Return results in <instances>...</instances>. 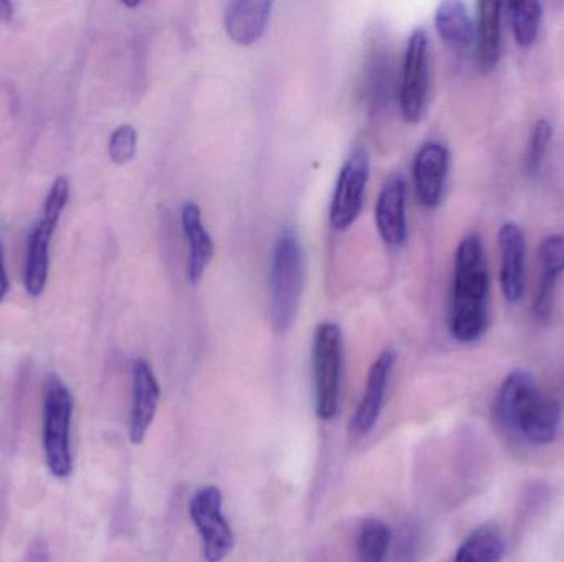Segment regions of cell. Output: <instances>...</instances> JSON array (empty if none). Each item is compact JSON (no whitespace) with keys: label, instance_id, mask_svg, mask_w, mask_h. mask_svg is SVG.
I'll return each instance as SVG.
<instances>
[{"label":"cell","instance_id":"13","mask_svg":"<svg viewBox=\"0 0 564 562\" xmlns=\"http://www.w3.org/2000/svg\"><path fill=\"white\" fill-rule=\"evenodd\" d=\"M500 287L507 302L517 304L525 293V234L517 223L499 230Z\"/></svg>","mask_w":564,"mask_h":562},{"label":"cell","instance_id":"12","mask_svg":"<svg viewBox=\"0 0 564 562\" xmlns=\"http://www.w3.org/2000/svg\"><path fill=\"white\" fill-rule=\"evenodd\" d=\"M451 155L441 142H426L414 157L413 178L417 198L427 208L443 201L449 174Z\"/></svg>","mask_w":564,"mask_h":562},{"label":"cell","instance_id":"24","mask_svg":"<svg viewBox=\"0 0 564 562\" xmlns=\"http://www.w3.org/2000/svg\"><path fill=\"white\" fill-rule=\"evenodd\" d=\"M138 151V132L132 125L122 124L112 131L109 137V158L112 164L124 165L134 158Z\"/></svg>","mask_w":564,"mask_h":562},{"label":"cell","instance_id":"22","mask_svg":"<svg viewBox=\"0 0 564 562\" xmlns=\"http://www.w3.org/2000/svg\"><path fill=\"white\" fill-rule=\"evenodd\" d=\"M540 276L560 279L564 274V234H550L539 246Z\"/></svg>","mask_w":564,"mask_h":562},{"label":"cell","instance_id":"21","mask_svg":"<svg viewBox=\"0 0 564 562\" xmlns=\"http://www.w3.org/2000/svg\"><path fill=\"white\" fill-rule=\"evenodd\" d=\"M507 9H509L516 42L522 48H530L539 36L543 15L542 3L535 0H522V2H510Z\"/></svg>","mask_w":564,"mask_h":562},{"label":"cell","instance_id":"27","mask_svg":"<svg viewBox=\"0 0 564 562\" xmlns=\"http://www.w3.org/2000/svg\"><path fill=\"white\" fill-rule=\"evenodd\" d=\"M13 19V5L7 0H0V22H12Z\"/></svg>","mask_w":564,"mask_h":562},{"label":"cell","instance_id":"26","mask_svg":"<svg viewBox=\"0 0 564 562\" xmlns=\"http://www.w3.org/2000/svg\"><path fill=\"white\" fill-rule=\"evenodd\" d=\"M9 293V276H7L6 260H3L2 243H0V304Z\"/></svg>","mask_w":564,"mask_h":562},{"label":"cell","instance_id":"6","mask_svg":"<svg viewBox=\"0 0 564 562\" xmlns=\"http://www.w3.org/2000/svg\"><path fill=\"white\" fill-rule=\"evenodd\" d=\"M68 198L69 180L65 175H59L46 194L42 217L33 227L29 243H26L23 286L29 296L39 297L45 290L50 269V243H52L53 233L58 227L59 217L68 203Z\"/></svg>","mask_w":564,"mask_h":562},{"label":"cell","instance_id":"23","mask_svg":"<svg viewBox=\"0 0 564 562\" xmlns=\"http://www.w3.org/2000/svg\"><path fill=\"white\" fill-rule=\"evenodd\" d=\"M552 137L553 128L549 119H539L530 135L529 151L525 155V170L529 174H536L542 167Z\"/></svg>","mask_w":564,"mask_h":562},{"label":"cell","instance_id":"1","mask_svg":"<svg viewBox=\"0 0 564 562\" xmlns=\"http://www.w3.org/2000/svg\"><path fill=\"white\" fill-rule=\"evenodd\" d=\"M490 276L482 238L467 234L454 257L449 332L459 343L482 339L489 326Z\"/></svg>","mask_w":564,"mask_h":562},{"label":"cell","instance_id":"14","mask_svg":"<svg viewBox=\"0 0 564 562\" xmlns=\"http://www.w3.org/2000/svg\"><path fill=\"white\" fill-rule=\"evenodd\" d=\"M378 233L388 246H401L408 238L406 184L401 175H391L378 195L375 207Z\"/></svg>","mask_w":564,"mask_h":562},{"label":"cell","instance_id":"25","mask_svg":"<svg viewBox=\"0 0 564 562\" xmlns=\"http://www.w3.org/2000/svg\"><path fill=\"white\" fill-rule=\"evenodd\" d=\"M558 280L553 277L540 276L539 290H536L535 302H533V316L540 322H546L552 317Z\"/></svg>","mask_w":564,"mask_h":562},{"label":"cell","instance_id":"28","mask_svg":"<svg viewBox=\"0 0 564 562\" xmlns=\"http://www.w3.org/2000/svg\"><path fill=\"white\" fill-rule=\"evenodd\" d=\"M122 5L129 7V9H134V7L141 5V2H139V0H135V2H122Z\"/></svg>","mask_w":564,"mask_h":562},{"label":"cell","instance_id":"11","mask_svg":"<svg viewBox=\"0 0 564 562\" xmlns=\"http://www.w3.org/2000/svg\"><path fill=\"white\" fill-rule=\"evenodd\" d=\"M161 386L145 360L132 363V403L129 415V439L132 444H142L158 412Z\"/></svg>","mask_w":564,"mask_h":562},{"label":"cell","instance_id":"4","mask_svg":"<svg viewBox=\"0 0 564 562\" xmlns=\"http://www.w3.org/2000/svg\"><path fill=\"white\" fill-rule=\"evenodd\" d=\"M73 401L68 386L56 375L46 379L43 396V452L46 467L55 478H68L73 472Z\"/></svg>","mask_w":564,"mask_h":562},{"label":"cell","instance_id":"7","mask_svg":"<svg viewBox=\"0 0 564 562\" xmlns=\"http://www.w3.org/2000/svg\"><path fill=\"white\" fill-rule=\"evenodd\" d=\"M188 514L204 544L207 562H221L235 548V535L224 514V495L214 485L202 487L192 497Z\"/></svg>","mask_w":564,"mask_h":562},{"label":"cell","instance_id":"20","mask_svg":"<svg viewBox=\"0 0 564 562\" xmlns=\"http://www.w3.org/2000/svg\"><path fill=\"white\" fill-rule=\"evenodd\" d=\"M391 531L384 521L367 518L357 533L358 562H384L390 550Z\"/></svg>","mask_w":564,"mask_h":562},{"label":"cell","instance_id":"18","mask_svg":"<svg viewBox=\"0 0 564 562\" xmlns=\"http://www.w3.org/2000/svg\"><path fill=\"white\" fill-rule=\"evenodd\" d=\"M437 33L441 38L456 49H464L473 45L476 40V26L473 16L463 2L447 0L440 3L434 13Z\"/></svg>","mask_w":564,"mask_h":562},{"label":"cell","instance_id":"17","mask_svg":"<svg viewBox=\"0 0 564 562\" xmlns=\"http://www.w3.org/2000/svg\"><path fill=\"white\" fill-rule=\"evenodd\" d=\"M502 2H480L477 5V62L484 71L496 68L502 55Z\"/></svg>","mask_w":564,"mask_h":562},{"label":"cell","instance_id":"2","mask_svg":"<svg viewBox=\"0 0 564 562\" xmlns=\"http://www.w3.org/2000/svg\"><path fill=\"white\" fill-rule=\"evenodd\" d=\"M497 416L507 432L532 445L555 441L562 425V406L536 385L529 372L507 376L497 398Z\"/></svg>","mask_w":564,"mask_h":562},{"label":"cell","instance_id":"10","mask_svg":"<svg viewBox=\"0 0 564 562\" xmlns=\"http://www.w3.org/2000/svg\"><path fill=\"white\" fill-rule=\"evenodd\" d=\"M394 363H397V352L388 349L371 365L367 385H365L364 398L358 403L350 422V438L354 441L367 438L377 426L381 411H383L384 396H387L388 383H390Z\"/></svg>","mask_w":564,"mask_h":562},{"label":"cell","instance_id":"8","mask_svg":"<svg viewBox=\"0 0 564 562\" xmlns=\"http://www.w3.org/2000/svg\"><path fill=\"white\" fill-rule=\"evenodd\" d=\"M430 86V40L426 30L411 33L404 52L400 82V109L404 121L417 122L424 114Z\"/></svg>","mask_w":564,"mask_h":562},{"label":"cell","instance_id":"9","mask_svg":"<svg viewBox=\"0 0 564 562\" xmlns=\"http://www.w3.org/2000/svg\"><path fill=\"white\" fill-rule=\"evenodd\" d=\"M370 175V155L367 148L357 147L338 174L330 205V224L334 230L345 231L354 224L364 205L365 188Z\"/></svg>","mask_w":564,"mask_h":562},{"label":"cell","instance_id":"3","mask_svg":"<svg viewBox=\"0 0 564 562\" xmlns=\"http://www.w3.org/2000/svg\"><path fill=\"white\" fill-rule=\"evenodd\" d=\"M304 289V253L297 234L284 230L274 244L271 257V323L280 333L288 332L297 317Z\"/></svg>","mask_w":564,"mask_h":562},{"label":"cell","instance_id":"5","mask_svg":"<svg viewBox=\"0 0 564 562\" xmlns=\"http://www.w3.org/2000/svg\"><path fill=\"white\" fill-rule=\"evenodd\" d=\"M314 368L315 415L330 421L340 406L341 372H344V339L340 327L325 322L317 327L312 343Z\"/></svg>","mask_w":564,"mask_h":562},{"label":"cell","instance_id":"19","mask_svg":"<svg viewBox=\"0 0 564 562\" xmlns=\"http://www.w3.org/2000/svg\"><path fill=\"white\" fill-rule=\"evenodd\" d=\"M506 553L502 535L486 525L469 535L457 550L453 562H500Z\"/></svg>","mask_w":564,"mask_h":562},{"label":"cell","instance_id":"16","mask_svg":"<svg viewBox=\"0 0 564 562\" xmlns=\"http://www.w3.org/2000/svg\"><path fill=\"white\" fill-rule=\"evenodd\" d=\"M182 228L188 244L187 277L188 283L198 284L214 257L215 246L202 221L200 208L188 201L182 208Z\"/></svg>","mask_w":564,"mask_h":562},{"label":"cell","instance_id":"15","mask_svg":"<svg viewBox=\"0 0 564 562\" xmlns=\"http://www.w3.org/2000/svg\"><path fill=\"white\" fill-rule=\"evenodd\" d=\"M273 3L267 0H237L225 9V30L238 45H253L267 32Z\"/></svg>","mask_w":564,"mask_h":562}]
</instances>
